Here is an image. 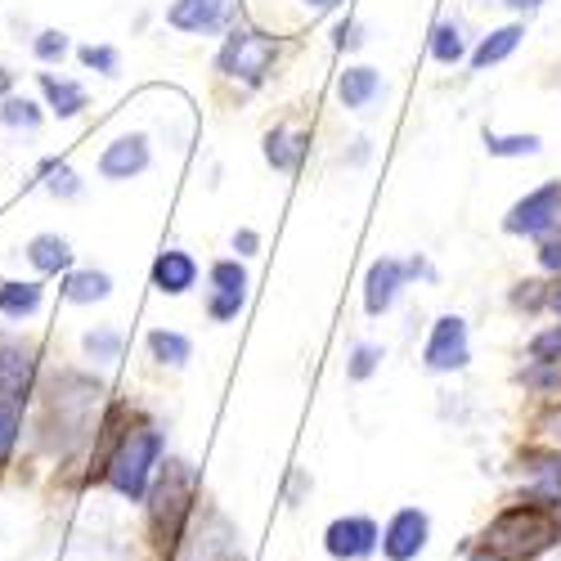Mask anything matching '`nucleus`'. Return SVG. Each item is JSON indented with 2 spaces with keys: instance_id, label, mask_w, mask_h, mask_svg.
Here are the masks:
<instances>
[{
  "instance_id": "13",
  "label": "nucleus",
  "mask_w": 561,
  "mask_h": 561,
  "mask_svg": "<svg viewBox=\"0 0 561 561\" xmlns=\"http://www.w3.org/2000/svg\"><path fill=\"white\" fill-rule=\"evenodd\" d=\"M337 95H342L346 108L364 113L373 100L382 95V77H378V68H346V72L337 77Z\"/></svg>"
},
{
  "instance_id": "1",
  "label": "nucleus",
  "mask_w": 561,
  "mask_h": 561,
  "mask_svg": "<svg viewBox=\"0 0 561 561\" xmlns=\"http://www.w3.org/2000/svg\"><path fill=\"white\" fill-rule=\"evenodd\" d=\"M561 539V517L543 503H512L481 535V552L472 561H530Z\"/></svg>"
},
{
  "instance_id": "23",
  "label": "nucleus",
  "mask_w": 561,
  "mask_h": 561,
  "mask_svg": "<svg viewBox=\"0 0 561 561\" xmlns=\"http://www.w3.org/2000/svg\"><path fill=\"white\" fill-rule=\"evenodd\" d=\"M149 351H153V359H162V364H171V368H180L184 359H190V337L184 333H171V329H158V333H149Z\"/></svg>"
},
{
  "instance_id": "15",
  "label": "nucleus",
  "mask_w": 561,
  "mask_h": 561,
  "mask_svg": "<svg viewBox=\"0 0 561 561\" xmlns=\"http://www.w3.org/2000/svg\"><path fill=\"white\" fill-rule=\"evenodd\" d=\"M27 261L41 274H64V270H72V248H68V239H59V233H36L27 243Z\"/></svg>"
},
{
  "instance_id": "24",
  "label": "nucleus",
  "mask_w": 561,
  "mask_h": 561,
  "mask_svg": "<svg viewBox=\"0 0 561 561\" xmlns=\"http://www.w3.org/2000/svg\"><path fill=\"white\" fill-rule=\"evenodd\" d=\"M0 122L14 126V130H36V126H41V108H36L32 100L10 95V100H0Z\"/></svg>"
},
{
  "instance_id": "37",
  "label": "nucleus",
  "mask_w": 561,
  "mask_h": 561,
  "mask_svg": "<svg viewBox=\"0 0 561 561\" xmlns=\"http://www.w3.org/2000/svg\"><path fill=\"white\" fill-rule=\"evenodd\" d=\"M507 10H517V14H539L543 10V0H503Z\"/></svg>"
},
{
  "instance_id": "6",
  "label": "nucleus",
  "mask_w": 561,
  "mask_h": 561,
  "mask_svg": "<svg viewBox=\"0 0 561 561\" xmlns=\"http://www.w3.org/2000/svg\"><path fill=\"white\" fill-rule=\"evenodd\" d=\"M323 548L337 561H364L373 548H382V530L373 517H337L323 530Z\"/></svg>"
},
{
  "instance_id": "31",
  "label": "nucleus",
  "mask_w": 561,
  "mask_h": 561,
  "mask_svg": "<svg viewBox=\"0 0 561 561\" xmlns=\"http://www.w3.org/2000/svg\"><path fill=\"white\" fill-rule=\"evenodd\" d=\"M32 50H36V59H41V64H55V59H64V55H68V36H64V32H41Z\"/></svg>"
},
{
  "instance_id": "12",
  "label": "nucleus",
  "mask_w": 561,
  "mask_h": 561,
  "mask_svg": "<svg viewBox=\"0 0 561 561\" xmlns=\"http://www.w3.org/2000/svg\"><path fill=\"white\" fill-rule=\"evenodd\" d=\"M194 284H198V261L190 252H180V248L158 252V261H153V288L162 297H184Z\"/></svg>"
},
{
  "instance_id": "28",
  "label": "nucleus",
  "mask_w": 561,
  "mask_h": 561,
  "mask_svg": "<svg viewBox=\"0 0 561 561\" xmlns=\"http://www.w3.org/2000/svg\"><path fill=\"white\" fill-rule=\"evenodd\" d=\"M85 351L108 364V359H117V355H122V333H113V329H95V333H85Z\"/></svg>"
},
{
  "instance_id": "4",
  "label": "nucleus",
  "mask_w": 561,
  "mask_h": 561,
  "mask_svg": "<svg viewBox=\"0 0 561 561\" xmlns=\"http://www.w3.org/2000/svg\"><path fill=\"white\" fill-rule=\"evenodd\" d=\"M194 472L184 462H167V477L153 490V530L162 543H175L180 522L190 517V499H194Z\"/></svg>"
},
{
  "instance_id": "33",
  "label": "nucleus",
  "mask_w": 561,
  "mask_h": 561,
  "mask_svg": "<svg viewBox=\"0 0 561 561\" xmlns=\"http://www.w3.org/2000/svg\"><path fill=\"white\" fill-rule=\"evenodd\" d=\"M535 355H539V359H561V329L543 333V337L535 342Z\"/></svg>"
},
{
  "instance_id": "22",
  "label": "nucleus",
  "mask_w": 561,
  "mask_h": 561,
  "mask_svg": "<svg viewBox=\"0 0 561 561\" xmlns=\"http://www.w3.org/2000/svg\"><path fill=\"white\" fill-rule=\"evenodd\" d=\"M543 149L539 135H485V153L490 158H530Z\"/></svg>"
},
{
  "instance_id": "16",
  "label": "nucleus",
  "mask_w": 561,
  "mask_h": 561,
  "mask_svg": "<svg viewBox=\"0 0 561 561\" xmlns=\"http://www.w3.org/2000/svg\"><path fill=\"white\" fill-rule=\"evenodd\" d=\"M41 95L59 117H77L85 108V90L77 81H68V77H55V72H41Z\"/></svg>"
},
{
  "instance_id": "21",
  "label": "nucleus",
  "mask_w": 561,
  "mask_h": 561,
  "mask_svg": "<svg viewBox=\"0 0 561 561\" xmlns=\"http://www.w3.org/2000/svg\"><path fill=\"white\" fill-rule=\"evenodd\" d=\"M432 59L445 64V68H454V64L467 59V41H462L458 23H440V27L432 32Z\"/></svg>"
},
{
  "instance_id": "14",
  "label": "nucleus",
  "mask_w": 561,
  "mask_h": 561,
  "mask_svg": "<svg viewBox=\"0 0 561 561\" xmlns=\"http://www.w3.org/2000/svg\"><path fill=\"white\" fill-rule=\"evenodd\" d=\"M522 36H526V27L522 23H507V27H494L481 45H477V50H472V68L477 72H485V68H494V64H503L512 50H517V45H522Z\"/></svg>"
},
{
  "instance_id": "17",
  "label": "nucleus",
  "mask_w": 561,
  "mask_h": 561,
  "mask_svg": "<svg viewBox=\"0 0 561 561\" xmlns=\"http://www.w3.org/2000/svg\"><path fill=\"white\" fill-rule=\"evenodd\" d=\"M108 293H113V278L104 270H77V274H68V284H64V297L72 306H95Z\"/></svg>"
},
{
  "instance_id": "26",
  "label": "nucleus",
  "mask_w": 561,
  "mask_h": 561,
  "mask_svg": "<svg viewBox=\"0 0 561 561\" xmlns=\"http://www.w3.org/2000/svg\"><path fill=\"white\" fill-rule=\"evenodd\" d=\"M243 301H248V293H229V288H211V293H207V314H211L216 323H229V319H239Z\"/></svg>"
},
{
  "instance_id": "5",
  "label": "nucleus",
  "mask_w": 561,
  "mask_h": 561,
  "mask_svg": "<svg viewBox=\"0 0 561 561\" xmlns=\"http://www.w3.org/2000/svg\"><path fill=\"white\" fill-rule=\"evenodd\" d=\"M472 359V342H467V323L458 314H440L436 329L427 337V351H423V364L432 373H454Z\"/></svg>"
},
{
  "instance_id": "10",
  "label": "nucleus",
  "mask_w": 561,
  "mask_h": 561,
  "mask_svg": "<svg viewBox=\"0 0 561 561\" xmlns=\"http://www.w3.org/2000/svg\"><path fill=\"white\" fill-rule=\"evenodd\" d=\"M149 162H153L149 139H145V135H122V139H113V145L104 149L100 175H104V180H130V175H145Z\"/></svg>"
},
{
  "instance_id": "32",
  "label": "nucleus",
  "mask_w": 561,
  "mask_h": 561,
  "mask_svg": "<svg viewBox=\"0 0 561 561\" xmlns=\"http://www.w3.org/2000/svg\"><path fill=\"white\" fill-rule=\"evenodd\" d=\"M45 171H50V194H59V198H72V194L81 190V184H77V175H72L68 167H45Z\"/></svg>"
},
{
  "instance_id": "7",
  "label": "nucleus",
  "mask_w": 561,
  "mask_h": 561,
  "mask_svg": "<svg viewBox=\"0 0 561 561\" xmlns=\"http://www.w3.org/2000/svg\"><path fill=\"white\" fill-rule=\"evenodd\" d=\"M427 535H432V522L423 507H400L396 517L387 522L382 530V557L387 561H413L417 552L427 548Z\"/></svg>"
},
{
  "instance_id": "9",
  "label": "nucleus",
  "mask_w": 561,
  "mask_h": 561,
  "mask_svg": "<svg viewBox=\"0 0 561 561\" xmlns=\"http://www.w3.org/2000/svg\"><path fill=\"white\" fill-rule=\"evenodd\" d=\"M557 216H561V184L552 180L507 211V233H548L557 225Z\"/></svg>"
},
{
  "instance_id": "25",
  "label": "nucleus",
  "mask_w": 561,
  "mask_h": 561,
  "mask_svg": "<svg viewBox=\"0 0 561 561\" xmlns=\"http://www.w3.org/2000/svg\"><path fill=\"white\" fill-rule=\"evenodd\" d=\"M14 445H19V404L10 396H0V467L14 454Z\"/></svg>"
},
{
  "instance_id": "38",
  "label": "nucleus",
  "mask_w": 561,
  "mask_h": 561,
  "mask_svg": "<svg viewBox=\"0 0 561 561\" xmlns=\"http://www.w3.org/2000/svg\"><path fill=\"white\" fill-rule=\"evenodd\" d=\"M10 85H14V72L0 64V100H10Z\"/></svg>"
},
{
  "instance_id": "3",
  "label": "nucleus",
  "mask_w": 561,
  "mask_h": 561,
  "mask_svg": "<svg viewBox=\"0 0 561 561\" xmlns=\"http://www.w3.org/2000/svg\"><path fill=\"white\" fill-rule=\"evenodd\" d=\"M274 55H278V41L265 36V32H252V27H233L220 45V72L225 77H239L248 85L265 81V72L274 68Z\"/></svg>"
},
{
  "instance_id": "8",
  "label": "nucleus",
  "mask_w": 561,
  "mask_h": 561,
  "mask_svg": "<svg viewBox=\"0 0 561 561\" xmlns=\"http://www.w3.org/2000/svg\"><path fill=\"white\" fill-rule=\"evenodd\" d=\"M233 5H239V0H175L167 10V23L190 36H211L233 19Z\"/></svg>"
},
{
  "instance_id": "29",
  "label": "nucleus",
  "mask_w": 561,
  "mask_h": 561,
  "mask_svg": "<svg viewBox=\"0 0 561 561\" xmlns=\"http://www.w3.org/2000/svg\"><path fill=\"white\" fill-rule=\"evenodd\" d=\"M81 64H85V68H95V72H104V77H117V68H122V59H117L113 45H85V50H81Z\"/></svg>"
},
{
  "instance_id": "27",
  "label": "nucleus",
  "mask_w": 561,
  "mask_h": 561,
  "mask_svg": "<svg viewBox=\"0 0 561 561\" xmlns=\"http://www.w3.org/2000/svg\"><path fill=\"white\" fill-rule=\"evenodd\" d=\"M211 288H229V293H248V270L239 261H216L211 265Z\"/></svg>"
},
{
  "instance_id": "2",
  "label": "nucleus",
  "mask_w": 561,
  "mask_h": 561,
  "mask_svg": "<svg viewBox=\"0 0 561 561\" xmlns=\"http://www.w3.org/2000/svg\"><path fill=\"white\" fill-rule=\"evenodd\" d=\"M162 449H167V440H162L158 427H135V432H126L122 445L113 449L108 467H104L108 485H113L122 499L139 503V499L149 494V481H153V467L162 462Z\"/></svg>"
},
{
  "instance_id": "11",
  "label": "nucleus",
  "mask_w": 561,
  "mask_h": 561,
  "mask_svg": "<svg viewBox=\"0 0 561 561\" xmlns=\"http://www.w3.org/2000/svg\"><path fill=\"white\" fill-rule=\"evenodd\" d=\"M404 274H409V270H404L400 261H391V256L373 261L368 284H364V310H368V314H387V310L396 306L400 288H404Z\"/></svg>"
},
{
  "instance_id": "39",
  "label": "nucleus",
  "mask_w": 561,
  "mask_h": 561,
  "mask_svg": "<svg viewBox=\"0 0 561 561\" xmlns=\"http://www.w3.org/2000/svg\"><path fill=\"white\" fill-rule=\"evenodd\" d=\"M552 310H557V314H561V293H557V297H552Z\"/></svg>"
},
{
  "instance_id": "36",
  "label": "nucleus",
  "mask_w": 561,
  "mask_h": 561,
  "mask_svg": "<svg viewBox=\"0 0 561 561\" xmlns=\"http://www.w3.org/2000/svg\"><path fill=\"white\" fill-rule=\"evenodd\" d=\"M301 5H306V14H310V19H319V14H329V10H337V5H342V0H301Z\"/></svg>"
},
{
  "instance_id": "30",
  "label": "nucleus",
  "mask_w": 561,
  "mask_h": 561,
  "mask_svg": "<svg viewBox=\"0 0 561 561\" xmlns=\"http://www.w3.org/2000/svg\"><path fill=\"white\" fill-rule=\"evenodd\" d=\"M378 359H382V346H368V342H364V346H355V355H351V368H346V373H351L355 382H364V378H373V368H378Z\"/></svg>"
},
{
  "instance_id": "19",
  "label": "nucleus",
  "mask_w": 561,
  "mask_h": 561,
  "mask_svg": "<svg viewBox=\"0 0 561 561\" xmlns=\"http://www.w3.org/2000/svg\"><path fill=\"white\" fill-rule=\"evenodd\" d=\"M301 153H306V135H288V130L265 135V158H270L274 171H297Z\"/></svg>"
},
{
  "instance_id": "34",
  "label": "nucleus",
  "mask_w": 561,
  "mask_h": 561,
  "mask_svg": "<svg viewBox=\"0 0 561 561\" xmlns=\"http://www.w3.org/2000/svg\"><path fill=\"white\" fill-rule=\"evenodd\" d=\"M539 265L552 270V274H561V239H548V243L539 248Z\"/></svg>"
},
{
  "instance_id": "18",
  "label": "nucleus",
  "mask_w": 561,
  "mask_h": 561,
  "mask_svg": "<svg viewBox=\"0 0 561 561\" xmlns=\"http://www.w3.org/2000/svg\"><path fill=\"white\" fill-rule=\"evenodd\" d=\"M27 378H32V355L19 346H0V396L19 400L27 391Z\"/></svg>"
},
{
  "instance_id": "35",
  "label": "nucleus",
  "mask_w": 561,
  "mask_h": 561,
  "mask_svg": "<svg viewBox=\"0 0 561 561\" xmlns=\"http://www.w3.org/2000/svg\"><path fill=\"white\" fill-rule=\"evenodd\" d=\"M256 243H261V239H256L252 229H239V233H233V248H239L243 256H252V252H256Z\"/></svg>"
},
{
  "instance_id": "20",
  "label": "nucleus",
  "mask_w": 561,
  "mask_h": 561,
  "mask_svg": "<svg viewBox=\"0 0 561 561\" xmlns=\"http://www.w3.org/2000/svg\"><path fill=\"white\" fill-rule=\"evenodd\" d=\"M41 310V284H0V314L27 319Z\"/></svg>"
}]
</instances>
